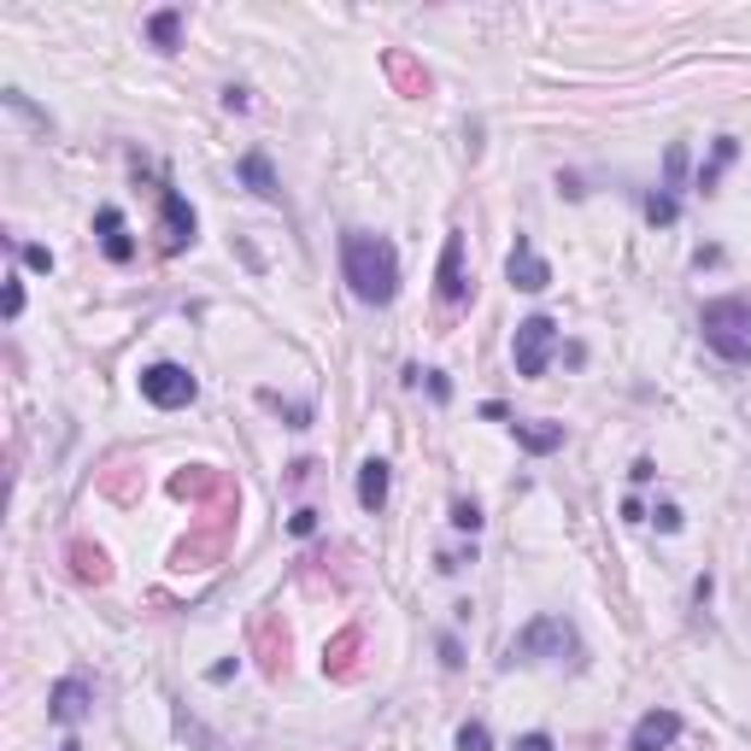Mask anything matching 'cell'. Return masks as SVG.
Here are the masks:
<instances>
[{"label": "cell", "mask_w": 751, "mask_h": 751, "mask_svg": "<svg viewBox=\"0 0 751 751\" xmlns=\"http://www.w3.org/2000/svg\"><path fill=\"white\" fill-rule=\"evenodd\" d=\"M224 106L229 112H247V89H224Z\"/></svg>", "instance_id": "33"}, {"label": "cell", "mask_w": 751, "mask_h": 751, "mask_svg": "<svg viewBox=\"0 0 751 751\" xmlns=\"http://www.w3.org/2000/svg\"><path fill=\"white\" fill-rule=\"evenodd\" d=\"M552 353H558V323L546 311H534L517 323V335H511V358H517V376H546V365H552Z\"/></svg>", "instance_id": "4"}, {"label": "cell", "mask_w": 751, "mask_h": 751, "mask_svg": "<svg viewBox=\"0 0 751 751\" xmlns=\"http://www.w3.org/2000/svg\"><path fill=\"white\" fill-rule=\"evenodd\" d=\"M53 751H82V746H77V740H65V746H53Z\"/></svg>", "instance_id": "34"}, {"label": "cell", "mask_w": 751, "mask_h": 751, "mask_svg": "<svg viewBox=\"0 0 751 751\" xmlns=\"http://www.w3.org/2000/svg\"><path fill=\"white\" fill-rule=\"evenodd\" d=\"M387 71H394V82H399L406 94H429V71H417L406 53H387Z\"/></svg>", "instance_id": "18"}, {"label": "cell", "mask_w": 751, "mask_h": 751, "mask_svg": "<svg viewBox=\"0 0 751 751\" xmlns=\"http://www.w3.org/2000/svg\"><path fill=\"white\" fill-rule=\"evenodd\" d=\"M699 335L716 358L751 365V294H716L699 311Z\"/></svg>", "instance_id": "2"}, {"label": "cell", "mask_w": 751, "mask_h": 751, "mask_svg": "<svg viewBox=\"0 0 751 751\" xmlns=\"http://www.w3.org/2000/svg\"><path fill=\"white\" fill-rule=\"evenodd\" d=\"M158 224H165V253H182L194 247V206L177 194V188H158Z\"/></svg>", "instance_id": "10"}, {"label": "cell", "mask_w": 751, "mask_h": 751, "mask_svg": "<svg viewBox=\"0 0 751 751\" xmlns=\"http://www.w3.org/2000/svg\"><path fill=\"white\" fill-rule=\"evenodd\" d=\"M24 265H30V270H41V277H48V270H53V253H48V247H36V241H30V247H24Z\"/></svg>", "instance_id": "27"}, {"label": "cell", "mask_w": 751, "mask_h": 751, "mask_svg": "<svg viewBox=\"0 0 751 751\" xmlns=\"http://www.w3.org/2000/svg\"><path fill=\"white\" fill-rule=\"evenodd\" d=\"M652 517H658V529H663V534H682V505H658Z\"/></svg>", "instance_id": "25"}, {"label": "cell", "mask_w": 751, "mask_h": 751, "mask_svg": "<svg viewBox=\"0 0 751 751\" xmlns=\"http://www.w3.org/2000/svg\"><path fill=\"white\" fill-rule=\"evenodd\" d=\"M652 475H658V464H652V458H634V464H628V482H634V487H646V482H652Z\"/></svg>", "instance_id": "28"}, {"label": "cell", "mask_w": 751, "mask_h": 751, "mask_svg": "<svg viewBox=\"0 0 751 751\" xmlns=\"http://www.w3.org/2000/svg\"><path fill=\"white\" fill-rule=\"evenodd\" d=\"M258 640H265V670L282 675V663H288V634L277 640V623H265V628H258Z\"/></svg>", "instance_id": "20"}, {"label": "cell", "mask_w": 751, "mask_h": 751, "mask_svg": "<svg viewBox=\"0 0 751 751\" xmlns=\"http://www.w3.org/2000/svg\"><path fill=\"white\" fill-rule=\"evenodd\" d=\"M89 704H94L89 675H65V682H53V692H48V716L60 722V728H77V722L89 716Z\"/></svg>", "instance_id": "7"}, {"label": "cell", "mask_w": 751, "mask_h": 751, "mask_svg": "<svg viewBox=\"0 0 751 751\" xmlns=\"http://www.w3.org/2000/svg\"><path fill=\"white\" fill-rule=\"evenodd\" d=\"M675 740H682V711H670V704H658V711H646L640 722H634V734H628V751H670Z\"/></svg>", "instance_id": "9"}, {"label": "cell", "mask_w": 751, "mask_h": 751, "mask_svg": "<svg viewBox=\"0 0 751 751\" xmlns=\"http://www.w3.org/2000/svg\"><path fill=\"white\" fill-rule=\"evenodd\" d=\"M511 435H517V446H523V453L546 458V453H558V446H563V423H523V417H517Z\"/></svg>", "instance_id": "14"}, {"label": "cell", "mask_w": 751, "mask_h": 751, "mask_svg": "<svg viewBox=\"0 0 751 751\" xmlns=\"http://www.w3.org/2000/svg\"><path fill=\"white\" fill-rule=\"evenodd\" d=\"M505 277H511V288H523V294H540V288H552V265L534 253L529 236H517V247L505 253Z\"/></svg>", "instance_id": "8"}, {"label": "cell", "mask_w": 751, "mask_h": 751, "mask_svg": "<svg viewBox=\"0 0 751 751\" xmlns=\"http://www.w3.org/2000/svg\"><path fill=\"white\" fill-rule=\"evenodd\" d=\"M94 236H100V253H106L112 265H129V258H136V241H129L118 206H100L94 212Z\"/></svg>", "instance_id": "11"}, {"label": "cell", "mask_w": 751, "mask_h": 751, "mask_svg": "<svg viewBox=\"0 0 751 751\" xmlns=\"http://www.w3.org/2000/svg\"><path fill=\"white\" fill-rule=\"evenodd\" d=\"M435 294L446 300V306H464V300H470V277H464V229H446V241H441Z\"/></svg>", "instance_id": "6"}, {"label": "cell", "mask_w": 751, "mask_h": 751, "mask_svg": "<svg viewBox=\"0 0 751 751\" xmlns=\"http://www.w3.org/2000/svg\"><path fill=\"white\" fill-rule=\"evenodd\" d=\"M441 663H446V670H458V663H464V646H458V634H441Z\"/></svg>", "instance_id": "26"}, {"label": "cell", "mask_w": 751, "mask_h": 751, "mask_svg": "<svg viewBox=\"0 0 751 751\" xmlns=\"http://www.w3.org/2000/svg\"><path fill=\"white\" fill-rule=\"evenodd\" d=\"M300 534V540H306V534H317V511H294V523H288Z\"/></svg>", "instance_id": "31"}, {"label": "cell", "mask_w": 751, "mask_h": 751, "mask_svg": "<svg viewBox=\"0 0 751 751\" xmlns=\"http://www.w3.org/2000/svg\"><path fill=\"white\" fill-rule=\"evenodd\" d=\"M18 311H24V282L12 277V282H7V317H18Z\"/></svg>", "instance_id": "30"}, {"label": "cell", "mask_w": 751, "mask_h": 751, "mask_svg": "<svg viewBox=\"0 0 751 751\" xmlns=\"http://www.w3.org/2000/svg\"><path fill=\"white\" fill-rule=\"evenodd\" d=\"M353 646H358V628H346L341 640H335V646H329V652H323V670H335V675H346V652H353Z\"/></svg>", "instance_id": "24"}, {"label": "cell", "mask_w": 751, "mask_h": 751, "mask_svg": "<svg viewBox=\"0 0 751 751\" xmlns=\"http://www.w3.org/2000/svg\"><path fill=\"white\" fill-rule=\"evenodd\" d=\"M429 394H435V399H441V406H446V399H453V382H446V376H441V370H429Z\"/></svg>", "instance_id": "32"}, {"label": "cell", "mask_w": 751, "mask_h": 751, "mask_svg": "<svg viewBox=\"0 0 751 751\" xmlns=\"http://www.w3.org/2000/svg\"><path fill=\"white\" fill-rule=\"evenodd\" d=\"M341 277L353 288V300L365 306H394L399 294V247L370 229H346L341 236Z\"/></svg>", "instance_id": "1"}, {"label": "cell", "mask_w": 751, "mask_h": 751, "mask_svg": "<svg viewBox=\"0 0 751 751\" xmlns=\"http://www.w3.org/2000/svg\"><path fill=\"white\" fill-rule=\"evenodd\" d=\"M194 394H200V382L188 376V365H170V358H158V365L141 370V399L158 411H182V406H194Z\"/></svg>", "instance_id": "5"}, {"label": "cell", "mask_w": 751, "mask_h": 751, "mask_svg": "<svg viewBox=\"0 0 751 751\" xmlns=\"http://www.w3.org/2000/svg\"><path fill=\"white\" fill-rule=\"evenodd\" d=\"M387 487H394V470H387V458H365V464H358V505H365V511H382V505H387Z\"/></svg>", "instance_id": "13"}, {"label": "cell", "mask_w": 751, "mask_h": 751, "mask_svg": "<svg viewBox=\"0 0 751 751\" xmlns=\"http://www.w3.org/2000/svg\"><path fill=\"white\" fill-rule=\"evenodd\" d=\"M236 177L247 182L258 200H270V206H277V200H282V182H277V170H270V153H265V148H247V153H241Z\"/></svg>", "instance_id": "12"}, {"label": "cell", "mask_w": 751, "mask_h": 751, "mask_svg": "<svg viewBox=\"0 0 751 751\" xmlns=\"http://www.w3.org/2000/svg\"><path fill=\"white\" fill-rule=\"evenodd\" d=\"M640 212H646V224H652V229H670L675 218H682V200H675L670 188H652V194L640 200Z\"/></svg>", "instance_id": "16"}, {"label": "cell", "mask_w": 751, "mask_h": 751, "mask_svg": "<svg viewBox=\"0 0 751 751\" xmlns=\"http://www.w3.org/2000/svg\"><path fill=\"white\" fill-rule=\"evenodd\" d=\"M458 751H494V734H487V722H464V728H458Z\"/></svg>", "instance_id": "22"}, {"label": "cell", "mask_w": 751, "mask_h": 751, "mask_svg": "<svg viewBox=\"0 0 751 751\" xmlns=\"http://www.w3.org/2000/svg\"><path fill=\"white\" fill-rule=\"evenodd\" d=\"M487 523V517H482V505H475V499H453V529H464V534H475V529H482Z\"/></svg>", "instance_id": "23"}, {"label": "cell", "mask_w": 751, "mask_h": 751, "mask_svg": "<svg viewBox=\"0 0 751 751\" xmlns=\"http://www.w3.org/2000/svg\"><path fill=\"white\" fill-rule=\"evenodd\" d=\"M71 563H77V582H106V552H100V546H71Z\"/></svg>", "instance_id": "17"}, {"label": "cell", "mask_w": 751, "mask_h": 751, "mask_svg": "<svg viewBox=\"0 0 751 751\" xmlns=\"http://www.w3.org/2000/svg\"><path fill=\"white\" fill-rule=\"evenodd\" d=\"M177 36H182V7H158L148 18V41L158 53H177Z\"/></svg>", "instance_id": "15"}, {"label": "cell", "mask_w": 751, "mask_h": 751, "mask_svg": "<svg viewBox=\"0 0 751 751\" xmlns=\"http://www.w3.org/2000/svg\"><path fill=\"white\" fill-rule=\"evenodd\" d=\"M682 182H687V148H682V141H670V153H663V188L675 194Z\"/></svg>", "instance_id": "21"}, {"label": "cell", "mask_w": 751, "mask_h": 751, "mask_svg": "<svg viewBox=\"0 0 751 751\" xmlns=\"http://www.w3.org/2000/svg\"><path fill=\"white\" fill-rule=\"evenodd\" d=\"M563 658H582V640H575V628L563 623V616L540 611V616H529V623L517 628L511 658L505 663H563Z\"/></svg>", "instance_id": "3"}, {"label": "cell", "mask_w": 751, "mask_h": 751, "mask_svg": "<svg viewBox=\"0 0 751 751\" xmlns=\"http://www.w3.org/2000/svg\"><path fill=\"white\" fill-rule=\"evenodd\" d=\"M734 153H740V141H734V136H722V141H716V158H711V165L699 170V188H704V194H711V188L722 182V170L734 165Z\"/></svg>", "instance_id": "19"}, {"label": "cell", "mask_w": 751, "mask_h": 751, "mask_svg": "<svg viewBox=\"0 0 751 751\" xmlns=\"http://www.w3.org/2000/svg\"><path fill=\"white\" fill-rule=\"evenodd\" d=\"M517 751H558V746H552V734L534 728V734H523V740H517Z\"/></svg>", "instance_id": "29"}]
</instances>
